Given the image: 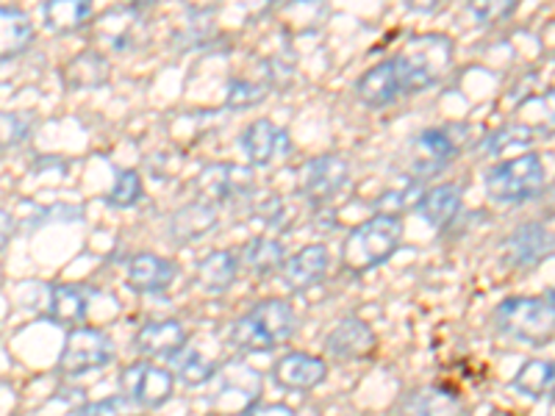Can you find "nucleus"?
I'll list each match as a JSON object with an SVG mask.
<instances>
[{"label":"nucleus","instance_id":"25","mask_svg":"<svg viewBox=\"0 0 555 416\" xmlns=\"http://www.w3.org/2000/svg\"><path fill=\"white\" fill-rule=\"evenodd\" d=\"M236 270H240V259L231 250L208 252L197 264V284L211 295H222L236 281Z\"/></svg>","mask_w":555,"mask_h":416},{"label":"nucleus","instance_id":"31","mask_svg":"<svg viewBox=\"0 0 555 416\" xmlns=\"http://www.w3.org/2000/svg\"><path fill=\"white\" fill-rule=\"evenodd\" d=\"M145 190H142V178L137 170H122L117 172L112 192L106 195V203L114 208H131L142 200Z\"/></svg>","mask_w":555,"mask_h":416},{"label":"nucleus","instance_id":"26","mask_svg":"<svg viewBox=\"0 0 555 416\" xmlns=\"http://www.w3.org/2000/svg\"><path fill=\"white\" fill-rule=\"evenodd\" d=\"M34 26L23 9L0 6V58L17 56L31 44Z\"/></svg>","mask_w":555,"mask_h":416},{"label":"nucleus","instance_id":"22","mask_svg":"<svg viewBox=\"0 0 555 416\" xmlns=\"http://www.w3.org/2000/svg\"><path fill=\"white\" fill-rule=\"evenodd\" d=\"M217 225V211L211 203H190V206L178 208L176 214L170 217V225H167V236L178 245H186V242H195L201 236L211 234Z\"/></svg>","mask_w":555,"mask_h":416},{"label":"nucleus","instance_id":"27","mask_svg":"<svg viewBox=\"0 0 555 416\" xmlns=\"http://www.w3.org/2000/svg\"><path fill=\"white\" fill-rule=\"evenodd\" d=\"M240 264L250 270L253 275H270V272L281 270L286 264V250L278 239H267V236H256L247 242L245 250L240 256Z\"/></svg>","mask_w":555,"mask_h":416},{"label":"nucleus","instance_id":"34","mask_svg":"<svg viewBox=\"0 0 555 416\" xmlns=\"http://www.w3.org/2000/svg\"><path fill=\"white\" fill-rule=\"evenodd\" d=\"M78 416H139V411L128 398H108L101 403L81 405Z\"/></svg>","mask_w":555,"mask_h":416},{"label":"nucleus","instance_id":"38","mask_svg":"<svg viewBox=\"0 0 555 416\" xmlns=\"http://www.w3.org/2000/svg\"><path fill=\"white\" fill-rule=\"evenodd\" d=\"M12 234H14L12 214H9L7 208H0V250L12 242Z\"/></svg>","mask_w":555,"mask_h":416},{"label":"nucleus","instance_id":"32","mask_svg":"<svg viewBox=\"0 0 555 416\" xmlns=\"http://www.w3.org/2000/svg\"><path fill=\"white\" fill-rule=\"evenodd\" d=\"M267 87L256 81H247V78H236V81L228 83V108H253L264 103Z\"/></svg>","mask_w":555,"mask_h":416},{"label":"nucleus","instance_id":"13","mask_svg":"<svg viewBox=\"0 0 555 416\" xmlns=\"http://www.w3.org/2000/svg\"><path fill=\"white\" fill-rule=\"evenodd\" d=\"M178 266L156 252H137L126 266V284L137 295H162L176 284Z\"/></svg>","mask_w":555,"mask_h":416},{"label":"nucleus","instance_id":"37","mask_svg":"<svg viewBox=\"0 0 555 416\" xmlns=\"http://www.w3.org/2000/svg\"><path fill=\"white\" fill-rule=\"evenodd\" d=\"M242 416H295V411L289 405H281V403H270V405H250Z\"/></svg>","mask_w":555,"mask_h":416},{"label":"nucleus","instance_id":"20","mask_svg":"<svg viewBox=\"0 0 555 416\" xmlns=\"http://www.w3.org/2000/svg\"><path fill=\"white\" fill-rule=\"evenodd\" d=\"M222 389L220 394H217L215 403L222 405V403H234L231 405V411H234L236 416L245 414L250 405H256V400H259L261 394V375L256 373V369H250V366L245 364H236V366H228L225 375H222Z\"/></svg>","mask_w":555,"mask_h":416},{"label":"nucleus","instance_id":"35","mask_svg":"<svg viewBox=\"0 0 555 416\" xmlns=\"http://www.w3.org/2000/svg\"><path fill=\"white\" fill-rule=\"evenodd\" d=\"M530 139H533V136H530L528 128L508 126V128H503V131L494 133V136L486 139V151L500 153V151H505V147H512V145H528Z\"/></svg>","mask_w":555,"mask_h":416},{"label":"nucleus","instance_id":"17","mask_svg":"<svg viewBox=\"0 0 555 416\" xmlns=\"http://www.w3.org/2000/svg\"><path fill=\"white\" fill-rule=\"evenodd\" d=\"M197 190L206 200L234 203L250 192V172L234 165H211L197 178Z\"/></svg>","mask_w":555,"mask_h":416},{"label":"nucleus","instance_id":"10","mask_svg":"<svg viewBox=\"0 0 555 416\" xmlns=\"http://www.w3.org/2000/svg\"><path fill=\"white\" fill-rule=\"evenodd\" d=\"M350 178V165L341 156H317L304 167V197L311 206H325L345 190Z\"/></svg>","mask_w":555,"mask_h":416},{"label":"nucleus","instance_id":"36","mask_svg":"<svg viewBox=\"0 0 555 416\" xmlns=\"http://www.w3.org/2000/svg\"><path fill=\"white\" fill-rule=\"evenodd\" d=\"M469 12L475 14L478 23H500V20L512 17L517 12V0H508V3H473Z\"/></svg>","mask_w":555,"mask_h":416},{"label":"nucleus","instance_id":"29","mask_svg":"<svg viewBox=\"0 0 555 416\" xmlns=\"http://www.w3.org/2000/svg\"><path fill=\"white\" fill-rule=\"evenodd\" d=\"M92 12L95 9L89 0H51V3H44V23L51 31L69 34L87 26Z\"/></svg>","mask_w":555,"mask_h":416},{"label":"nucleus","instance_id":"1","mask_svg":"<svg viewBox=\"0 0 555 416\" xmlns=\"http://www.w3.org/2000/svg\"><path fill=\"white\" fill-rule=\"evenodd\" d=\"M391 62L398 73L400 92L416 95V92H425L442 81V76L453 64V39L444 34H420V37H411L409 44Z\"/></svg>","mask_w":555,"mask_h":416},{"label":"nucleus","instance_id":"40","mask_svg":"<svg viewBox=\"0 0 555 416\" xmlns=\"http://www.w3.org/2000/svg\"><path fill=\"white\" fill-rule=\"evenodd\" d=\"M550 211L555 214V186H553V192H550Z\"/></svg>","mask_w":555,"mask_h":416},{"label":"nucleus","instance_id":"11","mask_svg":"<svg viewBox=\"0 0 555 416\" xmlns=\"http://www.w3.org/2000/svg\"><path fill=\"white\" fill-rule=\"evenodd\" d=\"M240 147L250 165L267 167L272 165L275 158H284L286 153L292 151V142L289 133H286L284 128H278L275 122L261 117V120H253L250 126L242 131Z\"/></svg>","mask_w":555,"mask_h":416},{"label":"nucleus","instance_id":"9","mask_svg":"<svg viewBox=\"0 0 555 416\" xmlns=\"http://www.w3.org/2000/svg\"><path fill=\"white\" fill-rule=\"evenodd\" d=\"M325 355L339 364H350V361H366L378 347V336L359 316H347L325 336Z\"/></svg>","mask_w":555,"mask_h":416},{"label":"nucleus","instance_id":"21","mask_svg":"<svg viewBox=\"0 0 555 416\" xmlns=\"http://www.w3.org/2000/svg\"><path fill=\"white\" fill-rule=\"evenodd\" d=\"M356 95L370 108H384L398 101L400 83L398 73H395V62L386 58V62L375 64L373 69H366L364 76L356 81Z\"/></svg>","mask_w":555,"mask_h":416},{"label":"nucleus","instance_id":"30","mask_svg":"<svg viewBox=\"0 0 555 416\" xmlns=\"http://www.w3.org/2000/svg\"><path fill=\"white\" fill-rule=\"evenodd\" d=\"M172 361H176V378L181 380L183 386H190V389H197V386L215 380L217 375L215 361L206 359V355L197 353V350H181Z\"/></svg>","mask_w":555,"mask_h":416},{"label":"nucleus","instance_id":"39","mask_svg":"<svg viewBox=\"0 0 555 416\" xmlns=\"http://www.w3.org/2000/svg\"><path fill=\"white\" fill-rule=\"evenodd\" d=\"M281 206H284V200L278 203V200H272V208H278V211H281ZM270 227H278V214H275V220L270 222Z\"/></svg>","mask_w":555,"mask_h":416},{"label":"nucleus","instance_id":"23","mask_svg":"<svg viewBox=\"0 0 555 416\" xmlns=\"http://www.w3.org/2000/svg\"><path fill=\"white\" fill-rule=\"evenodd\" d=\"M89 311V289L78 284H62L51 291V306H48V316L51 322L62 325V328H81V322L87 320Z\"/></svg>","mask_w":555,"mask_h":416},{"label":"nucleus","instance_id":"28","mask_svg":"<svg viewBox=\"0 0 555 416\" xmlns=\"http://www.w3.org/2000/svg\"><path fill=\"white\" fill-rule=\"evenodd\" d=\"M512 386L517 394H522V398H530V400L547 398L550 391L555 389V361H544V359L528 361V364H522V369L514 375Z\"/></svg>","mask_w":555,"mask_h":416},{"label":"nucleus","instance_id":"4","mask_svg":"<svg viewBox=\"0 0 555 416\" xmlns=\"http://www.w3.org/2000/svg\"><path fill=\"white\" fill-rule=\"evenodd\" d=\"M505 336L528 344H544L555 334V306L550 297H508L494 311Z\"/></svg>","mask_w":555,"mask_h":416},{"label":"nucleus","instance_id":"8","mask_svg":"<svg viewBox=\"0 0 555 416\" xmlns=\"http://www.w3.org/2000/svg\"><path fill=\"white\" fill-rule=\"evenodd\" d=\"M455 156H459L455 139L442 128H428L414 139V156H411L409 172L416 181H430V178L442 176Z\"/></svg>","mask_w":555,"mask_h":416},{"label":"nucleus","instance_id":"16","mask_svg":"<svg viewBox=\"0 0 555 416\" xmlns=\"http://www.w3.org/2000/svg\"><path fill=\"white\" fill-rule=\"evenodd\" d=\"M398 416H467V405L444 386H423L400 400Z\"/></svg>","mask_w":555,"mask_h":416},{"label":"nucleus","instance_id":"2","mask_svg":"<svg viewBox=\"0 0 555 416\" xmlns=\"http://www.w3.org/2000/svg\"><path fill=\"white\" fill-rule=\"evenodd\" d=\"M297 314L286 300H261L228 328V344L242 353H270L272 347L292 339Z\"/></svg>","mask_w":555,"mask_h":416},{"label":"nucleus","instance_id":"7","mask_svg":"<svg viewBox=\"0 0 555 416\" xmlns=\"http://www.w3.org/2000/svg\"><path fill=\"white\" fill-rule=\"evenodd\" d=\"M117 384H120L122 398L131 400L137 408H162L172 398L176 375L151 361H137L122 369Z\"/></svg>","mask_w":555,"mask_h":416},{"label":"nucleus","instance_id":"3","mask_svg":"<svg viewBox=\"0 0 555 416\" xmlns=\"http://www.w3.org/2000/svg\"><path fill=\"white\" fill-rule=\"evenodd\" d=\"M403 239V222L398 214H375L356 225L341 245V266L353 275L386 264Z\"/></svg>","mask_w":555,"mask_h":416},{"label":"nucleus","instance_id":"12","mask_svg":"<svg viewBox=\"0 0 555 416\" xmlns=\"http://www.w3.org/2000/svg\"><path fill=\"white\" fill-rule=\"evenodd\" d=\"M503 256L512 266H537L555 256V234L539 222H525L505 239Z\"/></svg>","mask_w":555,"mask_h":416},{"label":"nucleus","instance_id":"15","mask_svg":"<svg viewBox=\"0 0 555 416\" xmlns=\"http://www.w3.org/2000/svg\"><path fill=\"white\" fill-rule=\"evenodd\" d=\"M133 347L145 359H176L186 350V328L178 320L147 322L145 328H139Z\"/></svg>","mask_w":555,"mask_h":416},{"label":"nucleus","instance_id":"24","mask_svg":"<svg viewBox=\"0 0 555 416\" xmlns=\"http://www.w3.org/2000/svg\"><path fill=\"white\" fill-rule=\"evenodd\" d=\"M108 81V62L98 51L78 53L73 62L64 67V87L69 92H87V89H98Z\"/></svg>","mask_w":555,"mask_h":416},{"label":"nucleus","instance_id":"5","mask_svg":"<svg viewBox=\"0 0 555 416\" xmlns=\"http://www.w3.org/2000/svg\"><path fill=\"white\" fill-rule=\"evenodd\" d=\"M544 178L547 172H544L542 158L537 153H522V156L508 158L486 172V195L494 203L519 206L544 190Z\"/></svg>","mask_w":555,"mask_h":416},{"label":"nucleus","instance_id":"6","mask_svg":"<svg viewBox=\"0 0 555 416\" xmlns=\"http://www.w3.org/2000/svg\"><path fill=\"white\" fill-rule=\"evenodd\" d=\"M114 361V341L106 330L98 328H73L64 339L62 355L56 361V369L62 375H87L103 369Z\"/></svg>","mask_w":555,"mask_h":416},{"label":"nucleus","instance_id":"18","mask_svg":"<svg viewBox=\"0 0 555 416\" xmlns=\"http://www.w3.org/2000/svg\"><path fill=\"white\" fill-rule=\"evenodd\" d=\"M461 200H464V190L459 183H439L434 190H428L425 195L416 197L414 211L428 222L436 231H444L448 225H453V220L461 211Z\"/></svg>","mask_w":555,"mask_h":416},{"label":"nucleus","instance_id":"33","mask_svg":"<svg viewBox=\"0 0 555 416\" xmlns=\"http://www.w3.org/2000/svg\"><path fill=\"white\" fill-rule=\"evenodd\" d=\"M31 133V117L26 114H3L0 112V147L23 145Z\"/></svg>","mask_w":555,"mask_h":416},{"label":"nucleus","instance_id":"19","mask_svg":"<svg viewBox=\"0 0 555 416\" xmlns=\"http://www.w3.org/2000/svg\"><path fill=\"white\" fill-rule=\"evenodd\" d=\"M331 264V252L325 245H309L300 252H295L292 259H286V264L281 266V275H284V284L295 291H304L309 286H314L317 281L325 277Z\"/></svg>","mask_w":555,"mask_h":416},{"label":"nucleus","instance_id":"41","mask_svg":"<svg viewBox=\"0 0 555 416\" xmlns=\"http://www.w3.org/2000/svg\"><path fill=\"white\" fill-rule=\"evenodd\" d=\"M547 297H550V300H553V306H555V289H553V291H550V295H547Z\"/></svg>","mask_w":555,"mask_h":416},{"label":"nucleus","instance_id":"14","mask_svg":"<svg viewBox=\"0 0 555 416\" xmlns=\"http://www.w3.org/2000/svg\"><path fill=\"white\" fill-rule=\"evenodd\" d=\"M328 364L311 353H286L272 364V380L286 391H311L325 384Z\"/></svg>","mask_w":555,"mask_h":416}]
</instances>
